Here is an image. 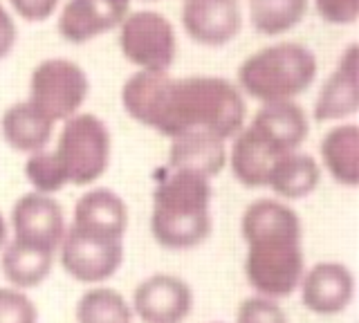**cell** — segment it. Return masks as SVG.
Listing matches in <instances>:
<instances>
[{
  "mask_svg": "<svg viewBox=\"0 0 359 323\" xmlns=\"http://www.w3.org/2000/svg\"><path fill=\"white\" fill-rule=\"evenodd\" d=\"M182 27L198 46H227L238 39L243 29L241 0H184Z\"/></svg>",
  "mask_w": 359,
  "mask_h": 323,
  "instance_id": "cell-13",
  "label": "cell"
},
{
  "mask_svg": "<svg viewBox=\"0 0 359 323\" xmlns=\"http://www.w3.org/2000/svg\"><path fill=\"white\" fill-rule=\"evenodd\" d=\"M146 3H157V0H146Z\"/></svg>",
  "mask_w": 359,
  "mask_h": 323,
  "instance_id": "cell-32",
  "label": "cell"
},
{
  "mask_svg": "<svg viewBox=\"0 0 359 323\" xmlns=\"http://www.w3.org/2000/svg\"><path fill=\"white\" fill-rule=\"evenodd\" d=\"M236 323H290L287 312L276 298L267 296H250L245 298L236 312Z\"/></svg>",
  "mask_w": 359,
  "mask_h": 323,
  "instance_id": "cell-26",
  "label": "cell"
},
{
  "mask_svg": "<svg viewBox=\"0 0 359 323\" xmlns=\"http://www.w3.org/2000/svg\"><path fill=\"white\" fill-rule=\"evenodd\" d=\"M310 3L328 25L346 27L355 25L359 18V0H310Z\"/></svg>",
  "mask_w": 359,
  "mask_h": 323,
  "instance_id": "cell-28",
  "label": "cell"
},
{
  "mask_svg": "<svg viewBox=\"0 0 359 323\" xmlns=\"http://www.w3.org/2000/svg\"><path fill=\"white\" fill-rule=\"evenodd\" d=\"M321 182V166L319 160H314L308 153H287L269 173L267 188L283 202H294L303 200L317 191Z\"/></svg>",
  "mask_w": 359,
  "mask_h": 323,
  "instance_id": "cell-21",
  "label": "cell"
},
{
  "mask_svg": "<svg viewBox=\"0 0 359 323\" xmlns=\"http://www.w3.org/2000/svg\"><path fill=\"white\" fill-rule=\"evenodd\" d=\"M52 155L67 186H90L101 180L110 166V130L97 115L76 113L63 121Z\"/></svg>",
  "mask_w": 359,
  "mask_h": 323,
  "instance_id": "cell-5",
  "label": "cell"
},
{
  "mask_svg": "<svg viewBox=\"0 0 359 323\" xmlns=\"http://www.w3.org/2000/svg\"><path fill=\"white\" fill-rule=\"evenodd\" d=\"M90 95V79L86 70L70 59H45L29 74L27 102L48 117L52 124L81 113Z\"/></svg>",
  "mask_w": 359,
  "mask_h": 323,
  "instance_id": "cell-6",
  "label": "cell"
},
{
  "mask_svg": "<svg viewBox=\"0 0 359 323\" xmlns=\"http://www.w3.org/2000/svg\"><path fill=\"white\" fill-rule=\"evenodd\" d=\"M133 0H65L56 27L65 43L83 46L117 29L130 14Z\"/></svg>",
  "mask_w": 359,
  "mask_h": 323,
  "instance_id": "cell-11",
  "label": "cell"
},
{
  "mask_svg": "<svg viewBox=\"0 0 359 323\" xmlns=\"http://www.w3.org/2000/svg\"><path fill=\"white\" fill-rule=\"evenodd\" d=\"M250 126L280 155L299 151L310 135V119L306 115V108L297 102L261 104Z\"/></svg>",
  "mask_w": 359,
  "mask_h": 323,
  "instance_id": "cell-17",
  "label": "cell"
},
{
  "mask_svg": "<svg viewBox=\"0 0 359 323\" xmlns=\"http://www.w3.org/2000/svg\"><path fill=\"white\" fill-rule=\"evenodd\" d=\"M56 252L65 274L90 287L106 283L123 263V240L90 236L72 227L65 229V236Z\"/></svg>",
  "mask_w": 359,
  "mask_h": 323,
  "instance_id": "cell-8",
  "label": "cell"
},
{
  "mask_svg": "<svg viewBox=\"0 0 359 323\" xmlns=\"http://www.w3.org/2000/svg\"><path fill=\"white\" fill-rule=\"evenodd\" d=\"M301 303L312 315L334 317L348 310L355 298V276L346 265L323 261L306 267L299 283Z\"/></svg>",
  "mask_w": 359,
  "mask_h": 323,
  "instance_id": "cell-12",
  "label": "cell"
},
{
  "mask_svg": "<svg viewBox=\"0 0 359 323\" xmlns=\"http://www.w3.org/2000/svg\"><path fill=\"white\" fill-rule=\"evenodd\" d=\"M25 177L32 184V191L36 193H45V195H54L63 191L67 186L65 177L56 164L52 151H39L32 153L27 162H25Z\"/></svg>",
  "mask_w": 359,
  "mask_h": 323,
  "instance_id": "cell-25",
  "label": "cell"
},
{
  "mask_svg": "<svg viewBox=\"0 0 359 323\" xmlns=\"http://www.w3.org/2000/svg\"><path fill=\"white\" fill-rule=\"evenodd\" d=\"M121 108L137 124L177 137L209 132L224 142L247 124V104L238 85L222 76H171L137 70L121 85Z\"/></svg>",
  "mask_w": 359,
  "mask_h": 323,
  "instance_id": "cell-1",
  "label": "cell"
},
{
  "mask_svg": "<svg viewBox=\"0 0 359 323\" xmlns=\"http://www.w3.org/2000/svg\"><path fill=\"white\" fill-rule=\"evenodd\" d=\"M0 323H39V310L22 289L0 287Z\"/></svg>",
  "mask_w": 359,
  "mask_h": 323,
  "instance_id": "cell-27",
  "label": "cell"
},
{
  "mask_svg": "<svg viewBox=\"0 0 359 323\" xmlns=\"http://www.w3.org/2000/svg\"><path fill=\"white\" fill-rule=\"evenodd\" d=\"M130 308L142 323H184L194 310V289L175 274H153L135 287Z\"/></svg>",
  "mask_w": 359,
  "mask_h": 323,
  "instance_id": "cell-10",
  "label": "cell"
},
{
  "mask_svg": "<svg viewBox=\"0 0 359 323\" xmlns=\"http://www.w3.org/2000/svg\"><path fill=\"white\" fill-rule=\"evenodd\" d=\"M310 0H247L252 27L263 36H283L303 23Z\"/></svg>",
  "mask_w": 359,
  "mask_h": 323,
  "instance_id": "cell-23",
  "label": "cell"
},
{
  "mask_svg": "<svg viewBox=\"0 0 359 323\" xmlns=\"http://www.w3.org/2000/svg\"><path fill=\"white\" fill-rule=\"evenodd\" d=\"M72 229L90 236L123 240L128 229V207L110 188H90L76 200Z\"/></svg>",
  "mask_w": 359,
  "mask_h": 323,
  "instance_id": "cell-16",
  "label": "cell"
},
{
  "mask_svg": "<svg viewBox=\"0 0 359 323\" xmlns=\"http://www.w3.org/2000/svg\"><path fill=\"white\" fill-rule=\"evenodd\" d=\"M0 132H3V139L9 149L32 155L48 149L54 135V124L29 102H18L11 104L3 113Z\"/></svg>",
  "mask_w": 359,
  "mask_h": 323,
  "instance_id": "cell-20",
  "label": "cell"
},
{
  "mask_svg": "<svg viewBox=\"0 0 359 323\" xmlns=\"http://www.w3.org/2000/svg\"><path fill=\"white\" fill-rule=\"evenodd\" d=\"M241 233L247 245L245 278L254 292L276 301L294 294L306 272L297 211L278 198H258L243 211Z\"/></svg>",
  "mask_w": 359,
  "mask_h": 323,
  "instance_id": "cell-2",
  "label": "cell"
},
{
  "mask_svg": "<svg viewBox=\"0 0 359 323\" xmlns=\"http://www.w3.org/2000/svg\"><path fill=\"white\" fill-rule=\"evenodd\" d=\"M218 323H222V321H218Z\"/></svg>",
  "mask_w": 359,
  "mask_h": 323,
  "instance_id": "cell-33",
  "label": "cell"
},
{
  "mask_svg": "<svg viewBox=\"0 0 359 323\" xmlns=\"http://www.w3.org/2000/svg\"><path fill=\"white\" fill-rule=\"evenodd\" d=\"M319 166L337 184L355 188L359 184V128L353 121H339L319 144Z\"/></svg>",
  "mask_w": 359,
  "mask_h": 323,
  "instance_id": "cell-19",
  "label": "cell"
},
{
  "mask_svg": "<svg viewBox=\"0 0 359 323\" xmlns=\"http://www.w3.org/2000/svg\"><path fill=\"white\" fill-rule=\"evenodd\" d=\"M16 41H18V27L14 14L0 3V61L9 57L11 50L16 48Z\"/></svg>",
  "mask_w": 359,
  "mask_h": 323,
  "instance_id": "cell-30",
  "label": "cell"
},
{
  "mask_svg": "<svg viewBox=\"0 0 359 323\" xmlns=\"http://www.w3.org/2000/svg\"><path fill=\"white\" fill-rule=\"evenodd\" d=\"M11 12L27 23H45L61 7V0H7Z\"/></svg>",
  "mask_w": 359,
  "mask_h": 323,
  "instance_id": "cell-29",
  "label": "cell"
},
{
  "mask_svg": "<svg viewBox=\"0 0 359 323\" xmlns=\"http://www.w3.org/2000/svg\"><path fill=\"white\" fill-rule=\"evenodd\" d=\"M121 57L144 72H168L177 57V34L173 23L153 9H140L117 27Z\"/></svg>",
  "mask_w": 359,
  "mask_h": 323,
  "instance_id": "cell-7",
  "label": "cell"
},
{
  "mask_svg": "<svg viewBox=\"0 0 359 323\" xmlns=\"http://www.w3.org/2000/svg\"><path fill=\"white\" fill-rule=\"evenodd\" d=\"M227 166V142L209 132H182L171 137L168 169L191 171L213 180Z\"/></svg>",
  "mask_w": 359,
  "mask_h": 323,
  "instance_id": "cell-18",
  "label": "cell"
},
{
  "mask_svg": "<svg viewBox=\"0 0 359 323\" xmlns=\"http://www.w3.org/2000/svg\"><path fill=\"white\" fill-rule=\"evenodd\" d=\"M54 265V252L32 247L11 240L0 252V270L9 287L16 289H34L48 281Z\"/></svg>",
  "mask_w": 359,
  "mask_h": 323,
  "instance_id": "cell-22",
  "label": "cell"
},
{
  "mask_svg": "<svg viewBox=\"0 0 359 323\" xmlns=\"http://www.w3.org/2000/svg\"><path fill=\"white\" fill-rule=\"evenodd\" d=\"M211 198L209 177L168 169L153 193L151 233L155 242L171 252H187L205 242L213 229Z\"/></svg>",
  "mask_w": 359,
  "mask_h": 323,
  "instance_id": "cell-3",
  "label": "cell"
},
{
  "mask_svg": "<svg viewBox=\"0 0 359 323\" xmlns=\"http://www.w3.org/2000/svg\"><path fill=\"white\" fill-rule=\"evenodd\" d=\"M229 142L227 166L231 169L233 180L245 188H267L269 173L283 155L269 146L250 124H245Z\"/></svg>",
  "mask_w": 359,
  "mask_h": 323,
  "instance_id": "cell-15",
  "label": "cell"
},
{
  "mask_svg": "<svg viewBox=\"0 0 359 323\" xmlns=\"http://www.w3.org/2000/svg\"><path fill=\"white\" fill-rule=\"evenodd\" d=\"M359 110V48L348 46L314 99L312 117L319 124H339Z\"/></svg>",
  "mask_w": 359,
  "mask_h": 323,
  "instance_id": "cell-14",
  "label": "cell"
},
{
  "mask_svg": "<svg viewBox=\"0 0 359 323\" xmlns=\"http://www.w3.org/2000/svg\"><path fill=\"white\" fill-rule=\"evenodd\" d=\"M7 236H9V225H7L5 216L0 214V252L5 249V245H7Z\"/></svg>",
  "mask_w": 359,
  "mask_h": 323,
  "instance_id": "cell-31",
  "label": "cell"
},
{
  "mask_svg": "<svg viewBox=\"0 0 359 323\" xmlns=\"http://www.w3.org/2000/svg\"><path fill=\"white\" fill-rule=\"evenodd\" d=\"M319 63L314 52L294 41H278L250 54L236 72L243 97L258 104L297 102L317 79Z\"/></svg>",
  "mask_w": 359,
  "mask_h": 323,
  "instance_id": "cell-4",
  "label": "cell"
},
{
  "mask_svg": "<svg viewBox=\"0 0 359 323\" xmlns=\"http://www.w3.org/2000/svg\"><path fill=\"white\" fill-rule=\"evenodd\" d=\"M76 323H135V315L117 289L93 285L76 303Z\"/></svg>",
  "mask_w": 359,
  "mask_h": 323,
  "instance_id": "cell-24",
  "label": "cell"
},
{
  "mask_svg": "<svg viewBox=\"0 0 359 323\" xmlns=\"http://www.w3.org/2000/svg\"><path fill=\"white\" fill-rule=\"evenodd\" d=\"M9 229L14 240L32 247L54 252L65 236V214L59 200L54 195H45L29 191L20 195L9 214Z\"/></svg>",
  "mask_w": 359,
  "mask_h": 323,
  "instance_id": "cell-9",
  "label": "cell"
}]
</instances>
